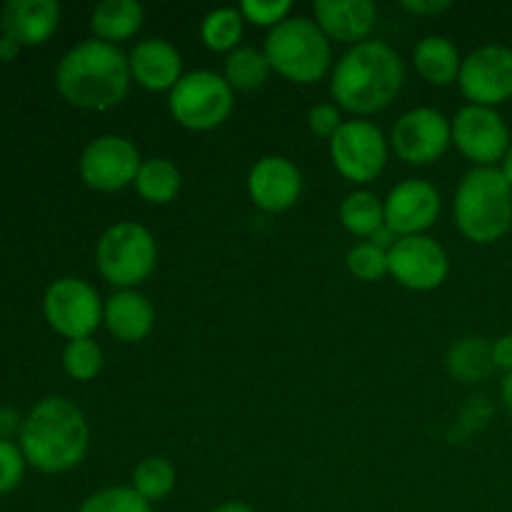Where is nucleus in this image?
Wrapping results in <instances>:
<instances>
[{
    "label": "nucleus",
    "instance_id": "obj_1",
    "mask_svg": "<svg viewBox=\"0 0 512 512\" xmlns=\"http://www.w3.org/2000/svg\"><path fill=\"white\" fill-rule=\"evenodd\" d=\"M18 445L30 468L45 475L68 473L88 455V420L73 400L48 395L23 418Z\"/></svg>",
    "mask_w": 512,
    "mask_h": 512
},
{
    "label": "nucleus",
    "instance_id": "obj_2",
    "mask_svg": "<svg viewBox=\"0 0 512 512\" xmlns=\"http://www.w3.org/2000/svg\"><path fill=\"white\" fill-rule=\"evenodd\" d=\"M403 85V58L383 40L353 45L330 73V95L335 105L360 118L393 105Z\"/></svg>",
    "mask_w": 512,
    "mask_h": 512
},
{
    "label": "nucleus",
    "instance_id": "obj_3",
    "mask_svg": "<svg viewBox=\"0 0 512 512\" xmlns=\"http://www.w3.org/2000/svg\"><path fill=\"white\" fill-rule=\"evenodd\" d=\"M130 83L128 55L118 45L95 38L73 45L55 68V88L80 110L103 113L115 108L128 98Z\"/></svg>",
    "mask_w": 512,
    "mask_h": 512
},
{
    "label": "nucleus",
    "instance_id": "obj_4",
    "mask_svg": "<svg viewBox=\"0 0 512 512\" xmlns=\"http://www.w3.org/2000/svg\"><path fill=\"white\" fill-rule=\"evenodd\" d=\"M455 228L478 245L503 240L512 228V185L500 168H473L455 190Z\"/></svg>",
    "mask_w": 512,
    "mask_h": 512
},
{
    "label": "nucleus",
    "instance_id": "obj_5",
    "mask_svg": "<svg viewBox=\"0 0 512 512\" xmlns=\"http://www.w3.org/2000/svg\"><path fill=\"white\" fill-rule=\"evenodd\" d=\"M263 53L270 68L290 83L313 85L333 73V48L328 35L305 15H290L285 23L270 30Z\"/></svg>",
    "mask_w": 512,
    "mask_h": 512
},
{
    "label": "nucleus",
    "instance_id": "obj_6",
    "mask_svg": "<svg viewBox=\"0 0 512 512\" xmlns=\"http://www.w3.org/2000/svg\"><path fill=\"white\" fill-rule=\"evenodd\" d=\"M98 273L120 290L145 283L158 265V243L145 225L120 220L100 235L95 245Z\"/></svg>",
    "mask_w": 512,
    "mask_h": 512
},
{
    "label": "nucleus",
    "instance_id": "obj_7",
    "mask_svg": "<svg viewBox=\"0 0 512 512\" xmlns=\"http://www.w3.org/2000/svg\"><path fill=\"white\" fill-rule=\"evenodd\" d=\"M235 108V90L213 70H193L168 93V110L185 130L208 133L220 128Z\"/></svg>",
    "mask_w": 512,
    "mask_h": 512
},
{
    "label": "nucleus",
    "instance_id": "obj_8",
    "mask_svg": "<svg viewBox=\"0 0 512 512\" xmlns=\"http://www.w3.org/2000/svg\"><path fill=\"white\" fill-rule=\"evenodd\" d=\"M330 158L345 180L368 185L378 180L388 165V140L370 120H345L330 138Z\"/></svg>",
    "mask_w": 512,
    "mask_h": 512
},
{
    "label": "nucleus",
    "instance_id": "obj_9",
    "mask_svg": "<svg viewBox=\"0 0 512 512\" xmlns=\"http://www.w3.org/2000/svg\"><path fill=\"white\" fill-rule=\"evenodd\" d=\"M103 300L98 290L80 278H58L48 285L43 315L50 328L65 340L93 338L103 323Z\"/></svg>",
    "mask_w": 512,
    "mask_h": 512
},
{
    "label": "nucleus",
    "instance_id": "obj_10",
    "mask_svg": "<svg viewBox=\"0 0 512 512\" xmlns=\"http://www.w3.org/2000/svg\"><path fill=\"white\" fill-rule=\"evenodd\" d=\"M453 145L475 168H498L510 150V128L495 108L465 105L455 113Z\"/></svg>",
    "mask_w": 512,
    "mask_h": 512
},
{
    "label": "nucleus",
    "instance_id": "obj_11",
    "mask_svg": "<svg viewBox=\"0 0 512 512\" xmlns=\"http://www.w3.org/2000/svg\"><path fill=\"white\" fill-rule=\"evenodd\" d=\"M140 165V150L123 135H100L90 140L78 160L83 183L98 193H118L133 185Z\"/></svg>",
    "mask_w": 512,
    "mask_h": 512
},
{
    "label": "nucleus",
    "instance_id": "obj_12",
    "mask_svg": "<svg viewBox=\"0 0 512 512\" xmlns=\"http://www.w3.org/2000/svg\"><path fill=\"white\" fill-rule=\"evenodd\" d=\"M460 93L470 105L498 108L512 98V48L508 45H480L463 58L458 75Z\"/></svg>",
    "mask_w": 512,
    "mask_h": 512
},
{
    "label": "nucleus",
    "instance_id": "obj_13",
    "mask_svg": "<svg viewBox=\"0 0 512 512\" xmlns=\"http://www.w3.org/2000/svg\"><path fill=\"white\" fill-rule=\"evenodd\" d=\"M390 145L403 163L430 165L453 145V123L435 108H413L395 123Z\"/></svg>",
    "mask_w": 512,
    "mask_h": 512
},
{
    "label": "nucleus",
    "instance_id": "obj_14",
    "mask_svg": "<svg viewBox=\"0 0 512 512\" xmlns=\"http://www.w3.org/2000/svg\"><path fill=\"white\" fill-rule=\"evenodd\" d=\"M388 268L403 288L428 293L448 280L450 258L443 245L430 235H410L393 245L388 253Z\"/></svg>",
    "mask_w": 512,
    "mask_h": 512
},
{
    "label": "nucleus",
    "instance_id": "obj_15",
    "mask_svg": "<svg viewBox=\"0 0 512 512\" xmlns=\"http://www.w3.org/2000/svg\"><path fill=\"white\" fill-rule=\"evenodd\" d=\"M440 208H443V198L433 183L420 178L403 180L383 200L385 225L398 238L425 235L438 223Z\"/></svg>",
    "mask_w": 512,
    "mask_h": 512
},
{
    "label": "nucleus",
    "instance_id": "obj_16",
    "mask_svg": "<svg viewBox=\"0 0 512 512\" xmlns=\"http://www.w3.org/2000/svg\"><path fill=\"white\" fill-rule=\"evenodd\" d=\"M303 193V173L283 155H265L250 168L248 195L265 213H285Z\"/></svg>",
    "mask_w": 512,
    "mask_h": 512
},
{
    "label": "nucleus",
    "instance_id": "obj_17",
    "mask_svg": "<svg viewBox=\"0 0 512 512\" xmlns=\"http://www.w3.org/2000/svg\"><path fill=\"white\" fill-rule=\"evenodd\" d=\"M130 78L150 93L173 90L183 78V55L170 40L148 38L135 45L128 55Z\"/></svg>",
    "mask_w": 512,
    "mask_h": 512
},
{
    "label": "nucleus",
    "instance_id": "obj_18",
    "mask_svg": "<svg viewBox=\"0 0 512 512\" xmlns=\"http://www.w3.org/2000/svg\"><path fill=\"white\" fill-rule=\"evenodd\" d=\"M313 13L328 40L345 45L365 43L378 25V8L370 0H318Z\"/></svg>",
    "mask_w": 512,
    "mask_h": 512
},
{
    "label": "nucleus",
    "instance_id": "obj_19",
    "mask_svg": "<svg viewBox=\"0 0 512 512\" xmlns=\"http://www.w3.org/2000/svg\"><path fill=\"white\" fill-rule=\"evenodd\" d=\"M60 25V5L55 0H8L0 10V33L10 35L23 48L43 45Z\"/></svg>",
    "mask_w": 512,
    "mask_h": 512
},
{
    "label": "nucleus",
    "instance_id": "obj_20",
    "mask_svg": "<svg viewBox=\"0 0 512 512\" xmlns=\"http://www.w3.org/2000/svg\"><path fill=\"white\" fill-rule=\"evenodd\" d=\"M103 325L120 343H140L153 333V303L138 290H118L105 300Z\"/></svg>",
    "mask_w": 512,
    "mask_h": 512
},
{
    "label": "nucleus",
    "instance_id": "obj_21",
    "mask_svg": "<svg viewBox=\"0 0 512 512\" xmlns=\"http://www.w3.org/2000/svg\"><path fill=\"white\" fill-rule=\"evenodd\" d=\"M413 65L425 83L445 88V85H453L458 80L460 68H463V55L453 40L443 38V35H428L415 45Z\"/></svg>",
    "mask_w": 512,
    "mask_h": 512
},
{
    "label": "nucleus",
    "instance_id": "obj_22",
    "mask_svg": "<svg viewBox=\"0 0 512 512\" xmlns=\"http://www.w3.org/2000/svg\"><path fill=\"white\" fill-rule=\"evenodd\" d=\"M145 10L135 0H103L90 13V30L95 40L120 45L143 28Z\"/></svg>",
    "mask_w": 512,
    "mask_h": 512
},
{
    "label": "nucleus",
    "instance_id": "obj_23",
    "mask_svg": "<svg viewBox=\"0 0 512 512\" xmlns=\"http://www.w3.org/2000/svg\"><path fill=\"white\" fill-rule=\"evenodd\" d=\"M133 185L145 203L168 205L178 198L183 178H180V170L173 160L148 158L140 165V173Z\"/></svg>",
    "mask_w": 512,
    "mask_h": 512
},
{
    "label": "nucleus",
    "instance_id": "obj_24",
    "mask_svg": "<svg viewBox=\"0 0 512 512\" xmlns=\"http://www.w3.org/2000/svg\"><path fill=\"white\" fill-rule=\"evenodd\" d=\"M448 368L460 383H478L493 373V343L483 338H463L450 348Z\"/></svg>",
    "mask_w": 512,
    "mask_h": 512
},
{
    "label": "nucleus",
    "instance_id": "obj_25",
    "mask_svg": "<svg viewBox=\"0 0 512 512\" xmlns=\"http://www.w3.org/2000/svg\"><path fill=\"white\" fill-rule=\"evenodd\" d=\"M245 18L240 8H215L200 23V38L213 53H233L243 40Z\"/></svg>",
    "mask_w": 512,
    "mask_h": 512
},
{
    "label": "nucleus",
    "instance_id": "obj_26",
    "mask_svg": "<svg viewBox=\"0 0 512 512\" xmlns=\"http://www.w3.org/2000/svg\"><path fill=\"white\" fill-rule=\"evenodd\" d=\"M340 223L358 238H370L380 225H385L383 200L370 190H355L340 203Z\"/></svg>",
    "mask_w": 512,
    "mask_h": 512
},
{
    "label": "nucleus",
    "instance_id": "obj_27",
    "mask_svg": "<svg viewBox=\"0 0 512 512\" xmlns=\"http://www.w3.org/2000/svg\"><path fill=\"white\" fill-rule=\"evenodd\" d=\"M270 73H273V68H270L263 50L258 48H238L225 58L223 78L228 80L233 90H243V93L258 90Z\"/></svg>",
    "mask_w": 512,
    "mask_h": 512
},
{
    "label": "nucleus",
    "instance_id": "obj_28",
    "mask_svg": "<svg viewBox=\"0 0 512 512\" xmlns=\"http://www.w3.org/2000/svg\"><path fill=\"white\" fill-rule=\"evenodd\" d=\"M175 480H178V473H175L173 463L153 455V458L140 460L138 468L133 470V485L130 488L143 495L148 503H158V500H165L173 493Z\"/></svg>",
    "mask_w": 512,
    "mask_h": 512
},
{
    "label": "nucleus",
    "instance_id": "obj_29",
    "mask_svg": "<svg viewBox=\"0 0 512 512\" xmlns=\"http://www.w3.org/2000/svg\"><path fill=\"white\" fill-rule=\"evenodd\" d=\"M103 363V348L93 338L68 340L63 350V370L78 383H88V380L98 378Z\"/></svg>",
    "mask_w": 512,
    "mask_h": 512
},
{
    "label": "nucleus",
    "instance_id": "obj_30",
    "mask_svg": "<svg viewBox=\"0 0 512 512\" xmlns=\"http://www.w3.org/2000/svg\"><path fill=\"white\" fill-rule=\"evenodd\" d=\"M78 512H153V503L135 493L130 485H113L88 495Z\"/></svg>",
    "mask_w": 512,
    "mask_h": 512
},
{
    "label": "nucleus",
    "instance_id": "obj_31",
    "mask_svg": "<svg viewBox=\"0 0 512 512\" xmlns=\"http://www.w3.org/2000/svg\"><path fill=\"white\" fill-rule=\"evenodd\" d=\"M345 263H348L350 275L363 280V283H378L385 275H390L388 253L380 250L378 245L370 243V240L368 243H358L355 248H350Z\"/></svg>",
    "mask_w": 512,
    "mask_h": 512
},
{
    "label": "nucleus",
    "instance_id": "obj_32",
    "mask_svg": "<svg viewBox=\"0 0 512 512\" xmlns=\"http://www.w3.org/2000/svg\"><path fill=\"white\" fill-rule=\"evenodd\" d=\"M240 13H243L245 23L273 30L290 18L293 3L290 0H243L240 3Z\"/></svg>",
    "mask_w": 512,
    "mask_h": 512
},
{
    "label": "nucleus",
    "instance_id": "obj_33",
    "mask_svg": "<svg viewBox=\"0 0 512 512\" xmlns=\"http://www.w3.org/2000/svg\"><path fill=\"white\" fill-rule=\"evenodd\" d=\"M25 460L20 445H15L13 440H0V495L13 493L20 485L25 475Z\"/></svg>",
    "mask_w": 512,
    "mask_h": 512
},
{
    "label": "nucleus",
    "instance_id": "obj_34",
    "mask_svg": "<svg viewBox=\"0 0 512 512\" xmlns=\"http://www.w3.org/2000/svg\"><path fill=\"white\" fill-rule=\"evenodd\" d=\"M343 123V113H340V108L335 103H318L308 113V125L313 130V135H318V138L330 140Z\"/></svg>",
    "mask_w": 512,
    "mask_h": 512
},
{
    "label": "nucleus",
    "instance_id": "obj_35",
    "mask_svg": "<svg viewBox=\"0 0 512 512\" xmlns=\"http://www.w3.org/2000/svg\"><path fill=\"white\" fill-rule=\"evenodd\" d=\"M403 10L413 15H423V18H433V15L450 10V0H403Z\"/></svg>",
    "mask_w": 512,
    "mask_h": 512
},
{
    "label": "nucleus",
    "instance_id": "obj_36",
    "mask_svg": "<svg viewBox=\"0 0 512 512\" xmlns=\"http://www.w3.org/2000/svg\"><path fill=\"white\" fill-rule=\"evenodd\" d=\"M493 365L498 370H505V375L512 373V333L500 335L493 343Z\"/></svg>",
    "mask_w": 512,
    "mask_h": 512
},
{
    "label": "nucleus",
    "instance_id": "obj_37",
    "mask_svg": "<svg viewBox=\"0 0 512 512\" xmlns=\"http://www.w3.org/2000/svg\"><path fill=\"white\" fill-rule=\"evenodd\" d=\"M20 428H23V418L13 408H0V440L20 435Z\"/></svg>",
    "mask_w": 512,
    "mask_h": 512
},
{
    "label": "nucleus",
    "instance_id": "obj_38",
    "mask_svg": "<svg viewBox=\"0 0 512 512\" xmlns=\"http://www.w3.org/2000/svg\"><path fill=\"white\" fill-rule=\"evenodd\" d=\"M368 240H370V243H373V245H378L380 250H385V253H390V250H393V245L398 243L400 238L393 233V230L388 228V225H380V228L375 230V233L370 235Z\"/></svg>",
    "mask_w": 512,
    "mask_h": 512
},
{
    "label": "nucleus",
    "instance_id": "obj_39",
    "mask_svg": "<svg viewBox=\"0 0 512 512\" xmlns=\"http://www.w3.org/2000/svg\"><path fill=\"white\" fill-rule=\"evenodd\" d=\"M18 53H20V45L15 43V40L10 38V35L0 33V60L10 63V60L18 58Z\"/></svg>",
    "mask_w": 512,
    "mask_h": 512
},
{
    "label": "nucleus",
    "instance_id": "obj_40",
    "mask_svg": "<svg viewBox=\"0 0 512 512\" xmlns=\"http://www.w3.org/2000/svg\"><path fill=\"white\" fill-rule=\"evenodd\" d=\"M500 400H503L505 413H508L512 420V373L505 375L503 383H500Z\"/></svg>",
    "mask_w": 512,
    "mask_h": 512
},
{
    "label": "nucleus",
    "instance_id": "obj_41",
    "mask_svg": "<svg viewBox=\"0 0 512 512\" xmlns=\"http://www.w3.org/2000/svg\"><path fill=\"white\" fill-rule=\"evenodd\" d=\"M210 512H255V510L250 508V505H245V503H223V505H218V508L210 510Z\"/></svg>",
    "mask_w": 512,
    "mask_h": 512
},
{
    "label": "nucleus",
    "instance_id": "obj_42",
    "mask_svg": "<svg viewBox=\"0 0 512 512\" xmlns=\"http://www.w3.org/2000/svg\"><path fill=\"white\" fill-rule=\"evenodd\" d=\"M500 173H503V178L512 185V145H510L508 153H505L503 163H500Z\"/></svg>",
    "mask_w": 512,
    "mask_h": 512
}]
</instances>
